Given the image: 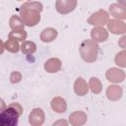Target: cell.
<instances>
[{
    "mask_svg": "<svg viewBox=\"0 0 126 126\" xmlns=\"http://www.w3.org/2000/svg\"><path fill=\"white\" fill-rule=\"evenodd\" d=\"M19 121V112L9 107L0 112V125H17Z\"/></svg>",
    "mask_w": 126,
    "mask_h": 126,
    "instance_id": "6da1fadb",
    "label": "cell"
}]
</instances>
